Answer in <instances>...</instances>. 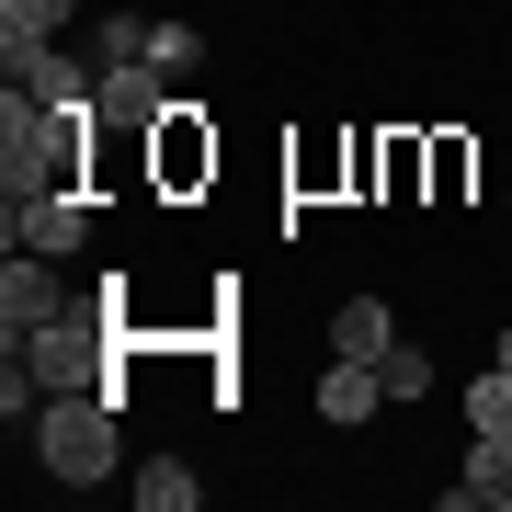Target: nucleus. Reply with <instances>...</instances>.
I'll list each match as a JSON object with an SVG mask.
<instances>
[{"label":"nucleus","instance_id":"1","mask_svg":"<svg viewBox=\"0 0 512 512\" xmlns=\"http://www.w3.org/2000/svg\"><path fill=\"white\" fill-rule=\"evenodd\" d=\"M80 171V103L12 92L0 103V194H69Z\"/></svg>","mask_w":512,"mask_h":512},{"label":"nucleus","instance_id":"2","mask_svg":"<svg viewBox=\"0 0 512 512\" xmlns=\"http://www.w3.org/2000/svg\"><path fill=\"white\" fill-rule=\"evenodd\" d=\"M114 410L126 399H103V387H57V399L35 410V467L69 478V490H103L114 478Z\"/></svg>","mask_w":512,"mask_h":512},{"label":"nucleus","instance_id":"3","mask_svg":"<svg viewBox=\"0 0 512 512\" xmlns=\"http://www.w3.org/2000/svg\"><path fill=\"white\" fill-rule=\"evenodd\" d=\"M12 353L35 365L46 399H57V387H103V399H126V387H114V308H103V296H80L57 330H35V342H12Z\"/></svg>","mask_w":512,"mask_h":512},{"label":"nucleus","instance_id":"4","mask_svg":"<svg viewBox=\"0 0 512 512\" xmlns=\"http://www.w3.org/2000/svg\"><path fill=\"white\" fill-rule=\"evenodd\" d=\"M69 308H80V296H69V285L46 274V251H12V262H0V330H12V342H35V330H57Z\"/></svg>","mask_w":512,"mask_h":512},{"label":"nucleus","instance_id":"5","mask_svg":"<svg viewBox=\"0 0 512 512\" xmlns=\"http://www.w3.org/2000/svg\"><path fill=\"white\" fill-rule=\"evenodd\" d=\"M80 239H92V205L80 194H12V251H80Z\"/></svg>","mask_w":512,"mask_h":512},{"label":"nucleus","instance_id":"6","mask_svg":"<svg viewBox=\"0 0 512 512\" xmlns=\"http://www.w3.org/2000/svg\"><path fill=\"white\" fill-rule=\"evenodd\" d=\"M148 137H160V183H171V194H194L205 171H217V137L194 126V103H171V114H160Z\"/></svg>","mask_w":512,"mask_h":512},{"label":"nucleus","instance_id":"7","mask_svg":"<svg viewBox=\"0 0 512 512\" xmlns=\"http://www.w3.org/2000/svg\"><path fill=\"white\" fill-rule=\"evenodd\" d=\"M114 126H160L171 114V69H148V57H126V69H103V92H92Z\"/></svg>","mask_w":512,"mask_h":512},{"label":"nucleus","instance_id":"8","mask_svg":"<svg viewBox=\"0 0 512 512\" xmlns=\"http://www.w3.org/2000/svg\"><path fill=\"white\" fill-rule=\"evenodd\" d=\"M478 501L512 512V433H478V444H467V478L444 490V512H478Z\"/></svg>","mask_w":512,"mask_h":512},{"label":"nucleus","instance_id":"9","mask_svg":"<svg viewBox=\"0 0 512 512\" xmlns=\"http://www.w3.org/2000/svg\"><path fill=\"white\" fill-rule=\"evenodd\" d=\"M376 399H387V365H365V353H330L319 410H330V421H376Z\"/></svg>","mask_w":512,"mask_h":512},{"label":"nucleus","instance_id":"10","mask_svg":"<svg viewBox=\"0 0 512 512\" xmlns=\"http://www.w3.org/2000/svg\"><path fill=\"white\" fill-rule=\"evenodd\" d=\"M387 342H399L387 296H342V308H330V353H365V365H387Z\"/></svg>","mask_w":512,"mask_h":512},{"label":"nucleus","instance_id":"11","mask_svg":"<svg viewBox=\"0 0 512 512\" xmlns=\"http://www.w3.org/2000/svg\"><path fill=\"white\" fill-rule=\"evenodd\" d=\"M194 490H205V478H194L183 456H160V467H137V501H148V512H194Z\"/></svg>","mask_w":512,"mask_h":512},{"label":"nucleus","instance_id":"12","mask_svg":"<svg viewBox=\"0 0 512 512\" xmlns=\"http://www.w3.org/2000/svg\"><path fill=\"white\" fill-rule=\"evenodd\" d=\"M467 433H512V365L467 376Z\"/></svg>","mask_w":512,"mask_h":512},{"label":"nucleus","instance_id":"13","mask_svg":"<svg viewBox=\"0 0 512 512\" xmlns=\"http://www.w3.org/2000/svg\"><path fill=\"white\" fill-rule=\"evenodd\" d=\"M69 12H80V0H0V35H46V46H57Z\"/></svg>","mask_w":512,"mask_h":512},{"label":"nucleus","instance_id":"14","mask_svg":"<svg viewBox=\"0 0 512 512\" xmlns=\"http://www.w3.org/2000/svg\"><path fill=\"white\" fill-rule=\"evenodd\" d=\"M421 387H433V353H421V342H387V399H421Z\"/></svg>","mask_w":512,"mask_h":512},{"label":"nucleus","instance_id":"15","mask_svg":"<svg viewBox=\"0 0 512 512\" xmlns=\"http://www.w3.org/2000/svg\"><path fill=\"white\" fill-rule=\"evenodd\" d=\"M148 69H171V80L194 69V35H183V23H148Z\"/></svg>","mask_w":512,"mask_h":512},{"label":"nucleus","instance_id":"16","mask_svg":"<svg viewBox=\"0 0 512 512\" xmlns=\"http://www.w3.org/2000/svg\"><path fill=\"white\" fill-rule=\"evenodd\" d=\"M501 365H512V330H501Z\"/></svg>","mask_w":512,"mask_h":512}]
</instances>
